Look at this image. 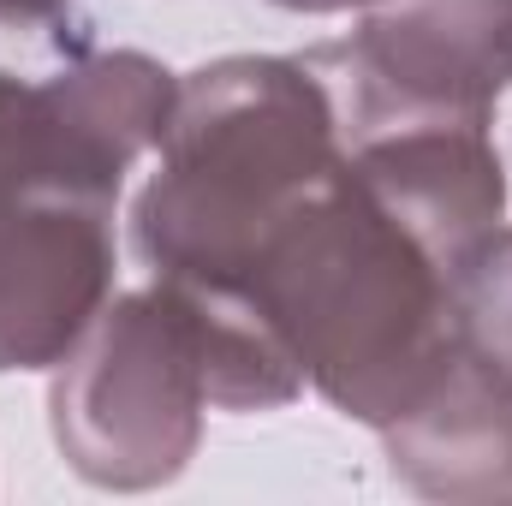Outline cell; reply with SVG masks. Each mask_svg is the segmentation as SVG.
<instances>
[{
  "instance_id": "3957f363",
  "label": "cell",
  "mask_w": 512,
  "mask_h": 506,
  "mask_svg": "<svg viewBox=\"0 0 512 506\" xmlns=\"http://www.w3.org/2000/svg\"><path fill=\"white\" fill-rule=\"evenodd\" d=\"M447 352H459L477 381L512 387V239L465 256L447 304Z\"/></svg>"
},
{
  "instance_id": "7a4b0ae2",
  "label": "cell",
  "mask_w": 512,
  "mask_h": 506,
  "mask_svg": "<svg viewBox=\"0 0 512 506\" xmlns=\"http://www.w3.org/2000/svg\"><path fill=\"white\" fill-rule=\"evenodd\" d=\"M102 209L66 185H0V370L42 364L84 328L108 268Z\"/></svg>"
},
{
  "instance_id": "277c9868",
  "label": "cell",
  "mask_w": 512,
  "mask_h": 506,
  "mask_svg": "<svg viewBox=\"0 0 512 506\" xmlns=\"http://www.w3.org/2000/svg\"><path fill=\"white\" fill-rule=\"evenodd\" d=\"M42 6H54V0H0V18H30Z\"/></svg>"
},
{
  "instance_id": "6da1fadb",
  "label": "cell",
  "mask_w": 512,
  "mask_h": 506,
  "mask_svg": "<svg viewBox=\"0 0 512 506\" xmlns=\"http://www.w3.org/2000/svg\"><path fill=\"white\" fill-rule=\"evenodd\" d=\"M352 126L382 120H483L512 78V0H393L340 48Z\"/></svg>"
},
{
  "instance_id": "5b68a950",
  "label": "cell",
  "mask_w": 512,
  "mask_h": 506,
  "mask_svg": "<svg viewBox=\"0 0 512 506\" xmlns=\"http://www.w3.org/2000/svg\"><path fill=\"white\" fill-rule=\"evenodd\" d=\"M286 6H346V0H286Z\"/></svg>"
}]
</instances>
